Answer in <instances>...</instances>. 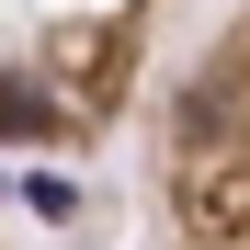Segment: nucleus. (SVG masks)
Here are the masks:
<instances>
[{"instance_id": "2", "label": "nucleus", "mask_w": 250, "mask_h": 250, "mask_svg": "<svg viewBox=\"0 0 250 250\" xmlns=\"http://www.w3.org/2000/svg\"><path fill=\"white\" fill-rule=\"evenodd\" d=\"M148 216H159V250H250V0L159 91Z\"/></svg>"}, {"instance_id": "1", "label": "nucleus", "mask_w": 250, "mask_h": 250, "mask_svg": "<svg viewBox=\"0 0 250 250\" xmlns=\"http://www.w3.org/2000/svg\"><path fill=\"white\" fill-rule=\"evenodd\" d=\"M171 0H0V148L91 159L148 91Z\"/></svg>"}]
</instances>
